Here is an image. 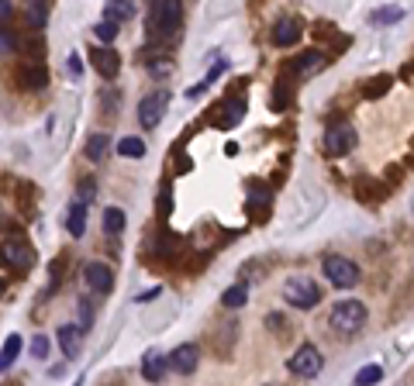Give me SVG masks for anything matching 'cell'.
Wrapping results in <instances>:
<instances>
[{"mask_svg":"<svg viewBox=\"0 0 414 386\" xmlns=\"http://www.w3.org/2000/svg\"><path fill=\"white\" fill-rule=\"evenodd\" d=\"M283 297H287L290 307H297V310H311V307L321 303V286H318L311 276H294V279H287Z\"/></svg>","mask_w":414,"mask_h":386,"instance_id":"obj_5","label":"cell"},{"mask_svg":"<svg viewBox=\"0 0 414 386\" xmlns=\"http://www.w3.org/2000/svg\"><path fill=\"white\" fill-rule=\"evenodd\" d=\"M83 276H87V286H90L94 293H100V297H107V293L114 290V272H111V266H104V262H90V266L83 269Z\"/></svg>","mask_w":414,"mask_h":386,"instance_id":"obj_10","label":"cell"},{"mask_svg":"<svg viewBox=\"0 0 414 386\" xmlns=\"http://www.w3.org/2000/svg\"><path fill=\"white\" fill-rule=\"evenodd\" d=\"M83 328H76V324H63L59 328V348H63V355L66 358H73V355H80V345H83Z\"/></svg>","mask_w":414,"mask_h":386,"instance_id":"obj_14","label":"cell"},{"mask_svg":"<svg viewBox=\"0 0 414 386\" xmlns=\"http://www.w3.org/2000/svg\"><path fill=\"white\" fill-rule=\"evenodd\" d=\"M197 365H200V348L197 345H179V348L169 352V369L173 372L190 376V372H197Z\"/></svg>","mask_w":414,"mask_h":386,"instance_id":"obj_9","label":"cell"},{"mask_svg":"<svg viewBox=\"0 0 414 386\" xmlns=\"http://www.w3.org/2000/svg\"><path fill=\"white\" fill-rule=\"evenodd\" d=\"M246 297H249V286H246V283H235V286H228V290L221 293V303H225V307H242Z\"/></svg>","mask_w":414,"mask_h":386,"instance_id":"obj_25","label":"cell"},{"mask_svg":"<svg viewBox=\"0 0 414 386\" xmlns=\"http://www.w3.org/2000/svg\"><path fill=\"white\" fill-rule=\"evenodd\" d=\"M80 317H83L80 328L90 331V324H94V300H90V297H80Z\"/></svg>","mask_w":414,"mask_h":386,"instance_id":"obj_28","label":"cell"},{"mask_svg":"<svg viewBox=\"0 0 414 386\" xmlns=\"http://www.w3.org/2000/svg\"><path fill=\"white\" fill-rule=\"evenodd\" d=\"M328 324L338 331V334H356L362 324H366V307L359 300H338L328 314Z\"/></svg>","mask_w":414,"mask_h":386,"instance_id":"obj_4","label":"cell"},{"mask_svg":"<svg viewBox=\"0 0 414 386\" xmlns=\"http://www.w3.org/2000/svg\"><path fill=\"white\" fill-rule=\"evenodd\" d=\"M18 45V39H11V35H0V52H11Z\"/></svg>","mask_w":414,"mask_h":386,"instance_id":"obj_33","label":"cell"},{"mask_svg":"<svg viewBox=\"0 0 414 386\" xmlns=\"http://www.w3.org/2000/svg\"><path fill=\"white\" fill-rule=\"evenodd\" d=\"M321 66H325V56L314 49V52H307V56H301V59L294 63V73H297L301 80H307V76H311V73H318Z\"/></svg>","mask_w":414,"mask_h":386,"instance_id":"obj_19","label":"cell"},{"mask_svg":"<svg viewBox=\"0 0 414 386\" xmlns=\"http://www.w3.org/2000/svg\"><path fill=\"white\" fill-rule=\"evenodd\" d=\"M0 266L11 269V272H32L35 269V248H32V242L21 238V235L4 238V245H0Z\"/></svg>","mask_w":414,"mask_h":386,"instance_id":"obj_1","label":"cell"},{"mask_svg":"<svg viewBox=\"0 0 414 386\" xmlns=\"http://www.w3.org/2000/svg\"><path fill=\"white\" fill-rule=\"evenodd\" d=\"M242 118H246V100H225V104H218V111H215L211 121H215L221 131H228V128H235Z\"/></svg>","mask_w":414,"mask_h":386,"instance_id":"obj_11","label":"cell"},{"mask_svg":"<svg viewBox=\"0 0 414 386\" xmlns=\"http://www.w3.org/2000/svg\"><path fill=\"white\" fill-rule=\"evenodd\" d=\"M321 145H325V156H345V152H352V149H356V131H352V125H331V128L325 131Z\"/></svg>","mask_w":414,"mask_h":386,"instance_id":"obj_7","label":"cell"},{"mask_svg":"<svg viewBox=\"0 0 414 386\" xmlns=\"http://www.w3.org/2000/svg\"><path fill=\"white\" fill-rule=\"evenodd\" d=\"M104 18H114V21H131L135 18V0H107L104 8Z\"/></svg>","mask_w":414,"mask_h":386,"instance_id":"obj_18","label":"cell"},{"mask_svg":"<svg viewBox=\"0 0 414 386\" xmlns=\"http://www.w3.org/2000/svg\"><path fill=\"white\" fill-rule=\"evenodd\" d=\"M159 293H162V290H159V286H152L149 293H142V297H138V303H149V300H155Z\"/></svg>","mask_w":414,"mask_h":386,"instance_id":"obj_35","label":"cell"},{"mask_svg":"<svg viewBox=\"0 0 414 386\" xmlns=\"http://www.w3.org/2000/svg\"><path fill=\"white\" fill-rule=\"evenodd\" d=\"M11 18V0H0V25Z\"/></svg>","mask_w":414,"mask_h":386,"instance_id":"obj_34","label":"cell"},{"mask_svg":"<svg viewBox=\"0 0 414 386\" xmlns=\"http://www.w3.org/2000/svg\"><path fill=\"white\" fill-rule=\"evenodd\" d=\"M21 334H8V341H4V348H0V369H8L18 355H21Z\"/></svg>","mask_w":414,"mask_h":386,"instance_id":"obj_20","label":"cell"},{"mask_svg":"<svg viewBox=\"0 0 414 386\" xmlns=\"http://www.w3.org/2000/svg\"><path fill=\"white\" fill-rule=\"evenodd\" d=\"M390 76H376V83H366V97H383L386 90H390Z\"/></svg>","mask_w":414,"mask_h":386,"instance_id":"obj_29","label":"cell"},{"mask_svg":"<svg viewBox=\"0 0 414 386\" xmlns=\"http://www.w3.org/2000/svg\"><path fill=\"white\" fill-rule=\"evenodd\" d=\"M380 379H383V369L369 362V365H362V369L356 372V379H352V383H356V386H373V383H380Z\"/></svg>","mask_w":414,"mask_h":386,"instance_id":"obj_26","label":"cell"},{"mask_svg":"<svg viewBox=\"0 0 414 386\" xmlns=\"http://www.w3.org/2000/svg\"><path fill=\"white\" fill-rule=\"evenodd\" d=\"M94 197H97V183H94L90 176H87V180H80V200L87 204V200H94Z\"/></svg>","mask_w":414,"mask_h":386,"instance_id":"obj_31","label":"cell"},{"mask_svg":"<svg viewBox=\"0 0 414 386\" xmlns=\"http://www.w3.org/2000/svg\"><path fill=\"white\" fill-rule=\"evenodd\" d=\"M179 14H183L179 0H155L152 11H149V35H152V39L173 35V32L179 28Z\"/></svg>","mask_w":414,"mask_h":386,"instance_id":"obj_2","label":"cell"},{"mask_svg":"<svg viewBox=\"0 0 414 386\" xmlns=\"http://www.w3.org/2000/svg\"><path fill=\"white\" fill-rule=\"evenodd\" d=\"M152 73H155V76H166V73H169V63H155Z\"/></svg>","mask_w":414,"mask_h":386,"instance_id":"obj_37","label":"cell"},{"mask_svg":"<svg viewBox=\"0 0 414 386\" xmlns=\"http://www.w3.org/2000/svg\"><path fill=\"white\" fill-rule=\"evenodd\" d=\"M94 69H97L104 80H114V76H118V69H121V56H118L114 49H107V45H104V49H97V52H94Z\"/></svg>","mask_w":414,"mask_h":386,"instance_id":"obj_12","label":"cell"},{"mask_svg":"<svg viewBox=\"0 0 414 386\" xmlns=\"http://www.w3.org/2000/svg\"><path fill=\"white\" fill-rule=\"evenodd\" d=\"M166 369H169V358H166L162 352H145V355H142V376H145L149 383H159V379L166 376Z\"/></svg>","mask_w":414,"mask_h":386,"instance_id":"obj_15","label":"cell"},{"mask_svg":"<svg viewBox=\"0 0 414 386\" xmlns=\"http://www.w3.org/2000/svg\"><path fill=\"white\" fill-rule=\"evenodd\" d=\"M321 272H325V279H328L331 286H338V290H352V286L362 279L359 266H356L352 259H345V255H325Z\"/></svg>","mask_w":414,"mask_h":386,"instance_id":"obj_3","label":"cell"},{"mask_svg":"<svg viewBox=\"0 0 414 386\" xmlns=\"http://www.w3.org/2000/svg\"><path fill=\"white\" fill-rule=\"evenodd\" d=\"M66 66H69V73H73V76H80V73H83V63H80V56H69V63H66Z\"/></svg>","mask_w":414,"mask_h":386,"instance_id":"obj_32","label":"cell"},{"mask_svg":"<svg viewBox=\"0 0 414 386\" xmlns=\"http://www.w3.org/2000/svg\"><path fill=\"white\" fill-rule=\"evenodd\" d=\"M32 355H35V358H49V338H45V334H35V338H32Z\"/></svg>","mask_w":414,"mask_h":386,"instance_id":"obj_30","label":"cell"},{"mask_svg":"<svg viewBox=\"0 0 414 386\" xmlns=\"http://www.w3.org/2000/svg\"><path fill=\"white\" fill-rule=\"evenodd\" d=\"M118 156H124V159H142V156H145V142H142V138H121V142H118Z\"/></svg>","mask_w":414,"mask_h":386,"instance_id":"obj_24","label":"cell"},{"mask_svg":"<svg viewBox=\"0 0 414 386\" xmlns=\"http://www.w3.org/2000/svg\"><path fill=\"white\" fill-rule=\"evenodd\" d=\"M159 207H162V214L169 211V186H162V197H159Z\"/></svg>","mask_w":414,"mask_h":386,"instance_id":"obj_36","label":"cell"},{"mask_svg":"<svg viewBox=\"0 0 414 386\" xmlns=\"http://www.w3.org/2000/svg\"><path fill=\"white\" fill-rule=\"evenodd\" d=\"M66 228H69L73 238H80V235L87 231V204H83V200L69 204V211H66Z\"/></svg>","mask_w":414,"mask_h":386,"instance_id":"obj_16","label":"cell"},{"mask_svg":"<svg viewBox=\"0 0 414 386\" xmlns=\"http://www.w3.org/2000/svg\"><path fill=\"white\" fill-rule=\"evenodd\" d=\"M118 25H121V21H114V18H104V21L94 28V35H97L100 42H114V39H118V32H121Z\"/></svg>","mask_w":414,"mask_h":386,"instance_id":"obj_27","label":"cell"},{"mask_svg":"<svg viewBox=\"0 0 414 386\" xmlns=\"http://www.w3.org/2000/svg\"><path fill=\"white\" fill-rule=\"evenodd\" d=\"M297 39H301V21H297V18H283V21L273 25V45L287 49V45H294Z\"/></svg>","mask_w":414,"mask_h":386,"instance_id":"obj_13","label":"cell"},{"mask_svg":"<svg viewBox=\"0 0 414 386\" xmlns=\"http://www.w3.org/2000/svg\"><path fill=\"white\" fill-rule=\"evenodd\" d=\"M400 18H404V8H380V11L369 14V25L386 28V25H393V21H400Z\"/></svg>","mask_w":414,"mask_h":386,"instance_id":"obj_22","label":"cell"},{"mask_svg":"<svg viewBox=\"0 0 414 386\" xmlns=\"http://www.w3.org/2000/svg\"><path fill=\"white\" fill-rule=\"evenodd\" d=\"M166 104H169V94H166V90L149 94V97L138 104V121H142V128H155V125L162 121V114H166Z\"/></svg>","mask_w":414,"mask_h":386,"instance_id":"obj_8","label":"cell"},{"mask_svg":"<svg viewBox=\"0 0 414 386\" xmlns=\"http://www.w3.org/2000/svg\"><path fill=\"white\" fill-rule=\"evenodd\" d=\"M287 369H290V376H301V379H307V376H318V372L325 369V358H321V352H318L314 345H301V348L290 355Z\"/></svg>","mask_w":414,"mask_h":386,"instance_id":"obj_6","label":"cell"},{"mask_svg":"<svg viewBox=\"0 0 414 386\" xmlns=\"http://www.w3.org/2000/svg\"><path fill=\"white\" fill-rule=\"evenodd\" d=\"M124 221H128V217H124L121 207H107V211H104V231H107L111 238L124 231Z\"/></svg>","mask_w":414,"mask_h":386,"instance_id":"obj_21","label":"cell"},{"mask_svg":"<svg viewBox=\"0 0 414 386\" xmlns=\"http://www.w3.org/2000/svg\"><path fill=\"white\" fill-rule=\"evenodd\" d=\"M45 66L42 63H32V66H21V87L25 90H42L45 87Z\"/></svg>","mask_w":414,"mask_h":386,"instance_id":"obj_17","label":"cell"},{"mask_svg":"<svg viewBox=\"0 0 414 386\" xmlns=\"http://www.w3.org/2000/svg\"><path fill=\"white\" fill-rule=\"evenodd\" d=\"M4 293H8V283H4V279H0V297H4Z\"/></svg>","mask_w":414,"mask_h":386,"instance_id":"obj_38","label":"cell"},{"mask_svg":"<svg viewBox=\"0 0 414 386\" xmlns=\"http://www.w3.org/2000/svg\"><path fill=\"white\" fill-rule=\"evenodd\" d=\"M107 149H111V142H107V135H90V142H87V159H94V162H100V159L107 156Z\"/></svg>","mask_w":414,"mask_h":386,"instance_id":"obj_23","label":"cell"}]
</instances>
